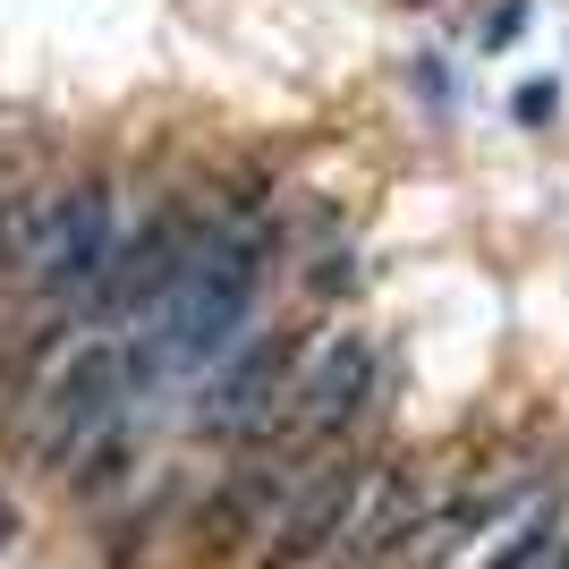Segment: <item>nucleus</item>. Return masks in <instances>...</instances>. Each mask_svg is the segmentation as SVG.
<instances>
[{"mask_svg": "<svg viewBox=\"0 0 569 569\" xmlns=\"http://www.w3.org/2000/svg\"><path fill=\"white\" fill-rule=\"evenodd\" d=\"M0 256L34 298H60V307H94L102 281L119 263V204L102 179H77V188H43L26 196L18 213L0 221Z\"/></svg>", "mask_w": 569, "mask_h": 569, "instance_id": "obj_2", "label": "nucleus"}, {"mask_svg": "<svg viewBox=\"0 0 569 569\" xmlns=\"http://www.w3.org/2000/svg\"><path fill=\"white\" fill-rule=\"evenodd\" d=\"M289 382H298V340H289V332H256V340H238V349L213 366V382H204L196 433H230V442H256V433L281 417Z\"/></svg>", "mask_w": 569, "mask_h": 569, "instance_id": "obj_6", "label": "nucleus"}, {"mask_svg": "<svg viewBox=\"0 0 569 569\" xmlns=\"http://www.w3.org/2000/svg\"><path fill=\"white\" fill-rule=\"evenodd\" d=\"M9 536H18V510H9V493H0V545H9Z\"/></svg>", "mask_w": 569, "mask_h": 569, "instance_id": "obj_7", "label": "nucleus"}, {"mask_svg": "<svg viewBox=\"0 0 569 569\" xmlns=\"http://www.w3.org/2000/svg\"><path fill=\"white\" fill-rule=\"evenodd\" d=\"M366 476H375V459L323 451L298 485H289L281 519L263 527L256 569H315V561H332V552H349V527H357V501H366Z\"/></svg>", "mask_w": 569, "mask_h": 569, "instance_id": "obj_5", "label": "nucleus"}, {"mask_svg": "<svg viewBox=\"0 0 569 569\" xmlns=\"http://www.w3.org/2000/svg\"><path fill=\"white\" fill-rule=\"evenodd\" d=\"M263 281H272V230L256 213H221L204 221L188 272L170 281V298L137 323V375L170 382V375H204L238 349L247 315H256Z\"/></svg>", "mask_w": 569, "mask_h": 569, "instance_id": "obj_1", "label": "nucleus"}, {"mask_svg": "<svg viewBox=\"0 0 569 569\" xmlns=\"http://www.w3.org/2000/svg\"><path fill=\"white\" fill-rule=\"evenodd\" d=\"M366 391H375V340H366V332H340V340H323V349L298 366L281 417H272L256 442H263L272 459H298V468H307V459L340 451V433L357 426Z\"/></svg>", "mask_w": 569, "mask_h": 569, "instance_id": "obj_4", "label": "nucleus"}, {"mask_svg": "<svg viewBox=\"0 0 569 569\" xmlns=\"http://www.w3.org/2000/svg\"><path fill=\"white\" fill-rule=\"evenodd\" d=\"M137 382H144L137 375V340L86 332L43 382H34V400H26V451L43 459V468H77V451H86L102 426L128 417Z\"/></svg>", "mask_w": 569, "mask_h": 569, "instance_id": "obj_3", "label": "nucleus"}]
</instances>
